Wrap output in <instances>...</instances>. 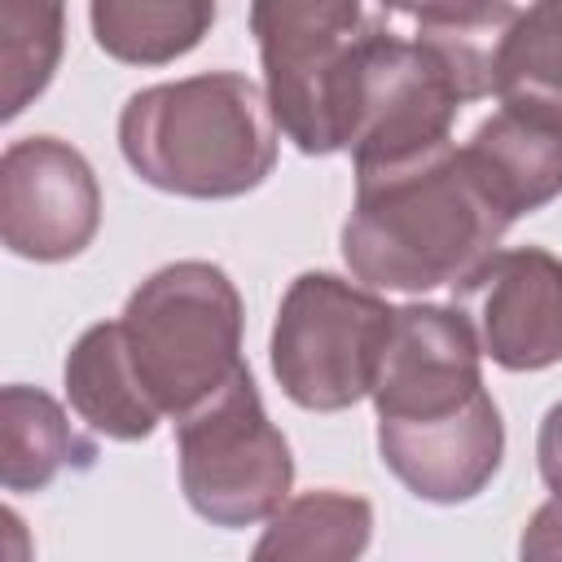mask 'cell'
<instances>
[{"label": "cell", "mask_w": 562, "mask_h": 562, "mask_svg": "<svg viewBox=\"0 0 562 562\" xmlns=\"http://www.w3.org/2000/svg\"><path fill=\"white\" fill-rule=\"evenodd\" d=\"M509 215L470 171L457 145L356 171L342 220V263L369 290L426 294L470 281L509 233Z\"/></svg>", "instance_id": "1"}, {"label": "cell", "mask_w": 562, "mask_h": 562, "mask_svg": "<svg viewBox=\"0 0 562 562\" xmlns=\"http://www.w3.org/2000/svg\"><path fill=\"white\" fill-rule=\"evenodd\" d=\"M119 149L149 189L224 202L272 176L281 127L250 75L206 70L132 92L119 110Z\"/></svg>", "instance_id": "2"}, {"label": "cell", "mask_w": 562, "mask_h": 562, "mask_svg": "<svg viewBox=\"0 0 562 562\" xmlns=\"http://www.w3.org/2000/svg\"><path fill=\"white\" fill-rule=\"evenodd\" d=\"M119 329L145 395L176 422L246 364V307L233 277L211 259H176L149 272L127 294Z\"/></svg>", "instance_id": "3"}, {"label": "cell", "mask_w": 562, "mask_h": 562, "mask_svg": "<svg viewBox=\"0 0 562 562\" xmlns=\"http://www.w3.org/2000/svg\"><path fill=\"white\" fill-rule=\"evenodd\" d=\"M364 22L369 9L356 0L250 4V35L259 44L272 119L307 158L347 149V105Z\"/></svg>", "instance_id": "4"}, {"label": "cell", "mask_w": 562, "mask_h": 562, "mask_svg": "<svg viewBox=\"0 0 562 562\" xmlns=\"http://www.w3.org/2000/svg\"><path fill=\"white\" fill-rule=\"evenodd\" d=\"M395 307L338 272H299L272 321V378L307 413H342L369 400Z\"/></svg>", "instance_id": "5"}, {"label": "cell", "mask_w": 562, "mask_h": 562, "mask_svg": "<svg viewBox=\"0 0 562 562\" xmlns=\"http://www.w3.org/2000/svg\"><path fill=\"white\" fill-rule=\"evenodd\" d=\"M176 470L189 509L224 531L268 522L290 501L294 452L246 364L176 422Z\"/></svg>", "instance_id": "6"}, {"label": "cell", "mask_w": 562, "mask_h": 562, "mask_svg": "<svg viewBox=\"0 0 562 562\" xmlns=\"http://www.w3.org/2000/svg\"><path fill=\"white\" fill-rule=\"evenodd\" d=\"M461 105L465 101L448 70L400 26L391 4L369 9L347 105L351 171L408 162L452 145L448 136Z\"/></svg>", "instance_id": "7"}, {"label": "cell", "mask_w": 562, "mask_h": 562, "mask_svg": "<svg viewBox=\"0 0 562 562\" xmlns=\"http://www.w3.org/2000/svg\"><path fill=\"white\" fill-rule=\"evenodd\" d=\"M101 184L61 136H22L0 154V241L31 263H61L92 246Z\"/></svg>", "instance_id": "8"}, {"label": "cell", "mask_w": 562, "mask_h": 562, "mask_svg": "<svg viewBox=\"0 0 562 562\" xmlns=\"http://www.w3.org/2000/svg\"><path fill=\"white\" fill-rule=\"evenodd\" d=\"M483 351L470 321L452 303H404L373 378L378 422H435L452 417L483 395Z\"/></svg>", "instance_id": "9"}, {"label": "cell", "mask_w": 562, "mask_h": 562, "mask_svg": "<svg viewBox=\"0 0 562 562\" xmlns=\"http://www.w3.org/2000/svg\"><path fill=\"white\" fill-rule=\"evenodd\" d=\"M479 351L509 369L536 373L562 360V259L544 246H505L452 290Z\"/></svg>", "instance_id": "10"}, {"label": "cell", "mask_w": 562, "mask_h": 562, "mask_svg": "<svg viewBox=\"0 0 562 562\" xmlns=\"http://www.w3.org/2000/svg\"><path fill=\"white\" fill-rule=\"evenodd\" d=\"M382 465L426 505H465L505 465V422L483 391L452 417L435 422H378Z\"/></svg>", "instance_id": "11"}, {"label": "cell", "mask_w": 562, "mask_h": 562, "mask_svg": "<svg viewBox=\"0 0 562 562\" xmlns=\"http://www.w3.org/2000/svg\"><path fill=\"white\" fill-rule=\"evenodd\" d=\"M470 171L492 193V202L522 220L553 198H562V132L544 127L536 119H522L514 110L487 114L470 140L461 145Z\"/></svg>", "instance_id": "12"}, {"label": "cell", "mask_w": 562, "mask_h": 562, "mask_svg": "<svg viewBox=\"0 0 562 562\" xmlns=\"http://www.w3.org/2000/svg\"><path fill=\"white\" fill-rule=\"evenodd\" d=\"M61 386L70 408L105 439L114 443H140L158 430L162 413L154 408V400L145 395L127 347H123V329L119 321H101L88 325L75 347L66 351L61 364Z\"/></svg>", "instance_id": "13"}, {"label": "cell", "mask_w": 562, "mask_h": 562, "mask_svg": "<svg viewBox=\"0 0 562 562\" xmlns=\"http://www.w3.org/2000/svg\"><path fill=\"white\" fill-rule=\"evenodd\" d=\"M97 443L83 439L66 408L26 382L0 391V483L4 492H44L66 470H92Z\"/></svg>", "instance_id": "14"}, {"label": "cell", "mask_w": 562, "mask_h": 562, "mask_svg": "<svg viewBox=\"0 0 562 562\" xmlns=\"http://www.w3.org/2000/svg\"><path fill=\"white\" fill-rule=\"evenodd\" d=\"M373 544V505L360 492L312 487L290 496L250 549V562H360Z\"/></svg>", "instance_id": "15"}, {"label": "cell", "mask_w": 562, "mask_h": 562, "mask_svg": "<svg viewBox=\"0 0 562 562\" xmlns=\"http://www.w3.org/2000/svg\"><path fill=\"white\" fill-rule=\"evenodd\" d=\"M391 13L448 70L461 101L496 92V57L518 4H391Z\"/></svg>", "instance_id": "16"}, {"label": "cell", "mask_w": 562, "mask_h": 562, "mask_svg": "<svg viewBox=\"0 0 562 562\" xmlns=\"http://www.w3.org/2000/svg\"><path fill=\"white\" fill-rule=\"evenodd\" d=\"M220 9L211 0H92L88 22L105 57L123 66H167L202 44Z\"/></svg>", "instance_id": "17"}, {"label": "cell", "mask_w": 562, "mask_h": 562, "mask_svg": "<svg viewBox=\"0 0 562 562\" xmlns=\"http://www.w3.org/2000/svg\"><path fill=\"white\" fill-rule=\"evenodd\" d=\"M501 110L562 132V4H527L505 31L496 57Z\"/></svg>", "instance_id": "18"}, {"label": "cell", "mask_w": 562, "mask_h": 562, "mask_svg": "<svg viewBox=\"0 0 562 562\" xmlns=\"http://www.w3.org/2000/svg\"><path fill=\"white\" fill-rule=\"evenodd\" d=\"M66 9L53 0H0V119L13 123L57 75Z\"/></svg>", "instance_id": "19"}, {"label": "cell", "mask_w": 562, "mask_h": 562, "mask_svg": "<svg viewBox=\"0 0 562 562\" xmlns=\"http://www.w3.org/2000/svg\"><path fill=\"white\" fill-rule=\"evenodd\" d=\"M518 562H562V501L549 496L518 536Z\"/></svg>", "instance_id": "20"}, {"label": "cell", "mask_w": 562, "mask_h": 562, "mask_svg": "<svg viewBox=\"0 0 562 562\" xmlns=\"http://www.w3.org/2000/svg\"><path fill=\"white\" fill-rule=\"evenodd\" d=\"M536 465H540L544 487L562 501V400L549 404V413L540 417V430H536Z\"/></svg>", "instance_id": "21"}, {"label": "cell", "mask_w": 562, "mask_h": 562, "mask_svg": "<svg viewBox=\"0 0 562 562\" xmlns=\"http://www.w3.org/2000/svg\"><path fill=\"white\" fill-rule=\"evenodd\" d=\"M4 544H9V562H31V553H26V527H22L18 509H4Z\"/></svg>", "instance_id": "22"}]
</instances>
